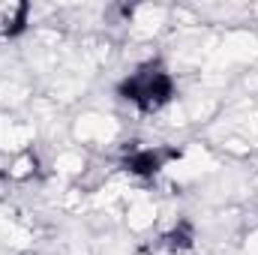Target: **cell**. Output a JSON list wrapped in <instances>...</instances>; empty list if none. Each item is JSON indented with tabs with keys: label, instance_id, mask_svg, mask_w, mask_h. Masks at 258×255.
<instances>
[{
	"label": "cell",
	"instance_id": "obj_2",
	"mask_svg": "<svg viewBox=\"0 0 258 255\" xmlns=\"http://www.w3.org/2000/svg\"><path fill=\"white\" fill-rule=\"evenodd\" d=\"M180 156V150H165V147H141V150H132L126 159H123V165H126V171L132 174H138V177H153L156 171H162L165 168V162L168 159H177Z\"/></svg>",
	"mask_w": 258,
	"mask_h": 255
},
{
	"label": "cell",
	"instance_id": "obj_4",
	"mask_svg": "<svg viewBox=\"0 0 258 255\" xmlns=\"http://www.w3.org/2000/svg\"><path fill=\"white\" fill-rule=\"evenodd\" d=\"M24 21H27V6L24 3L12 6L6 12V18H3V36H18L24 30Z\"/></svg>",
	"mask_w": 258,
	"mask_h": 255
},
{
	"label": "cell",
	"instance_id": "obj_3",
	"mask_svg": "<svg viewBox=\"0 0 258 255\" xmlns=\"http://www.w3.org/2000/svg\"><path fill=\"white\" fill-rule=\"evenodd\" d=\"M162 240H165V246H168L171 252H183V249H189V246H192V240H195L192 225H189V222H180V225H174Z\"/></svg>",
	"mask_w": 258,
	"mask_h": 255
},
{
	"label": "cell",
	"instance_id": "obj_1",
	"mask_svg": "<svg viewBox=\"0 0 258 255\" xmlns=\"http://www.w3.org/2000/svg\"><path fill=\"white\" fill-rule=\"evenodd\" d=\"M171 93H174L171 75L159 63H147V66H141V69H135L126 81L120 84V96L129 99L141 111H159L171 99Z\"/></svg>",
	"mask_w": 258,
	"mask_h": 255
}]
</instances>
